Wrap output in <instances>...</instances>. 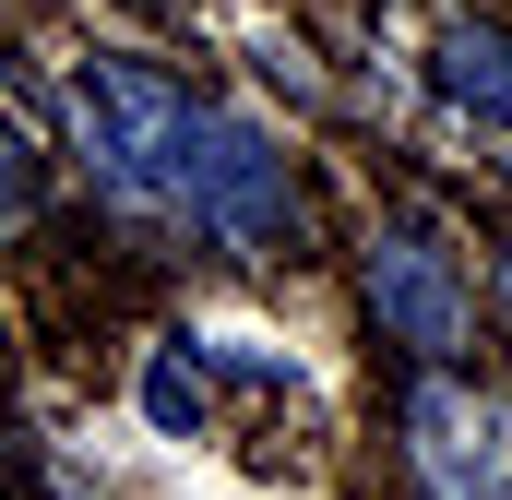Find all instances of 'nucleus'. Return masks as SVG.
Wrapping results in <instances>:
<instances>
[{
  "instance_id": "obj_1",
  "label": "nucleus",
  "mask_w": 512,
  "mask_h": 500,
  "mask_svg": "<svg viewBox=\"0 0 512 500\" xmlns=\"http://www.w3.org/2000/svg\"><path fill=\"white\" fill-rule=\"evenodd\" d=\"M60 120H72V167H84V191H96L120 227H167V239H191V167H203L215 96H191L167 60L96 48V60H72Z\"/></svg>"
},
{
  "instance_id": "obj_2",
  "label": "nucleus",
  "mask_w": 512,
  "mask_h": 500,
  "mask_svg": "<svg viewBox=\"0 0 512 500\" xmlns=\"http://www.w3.org/2000/svg\"><path fill=\"white\" fill-rule=\"evenodd\" d=\"M191 239L239 250V262H298V250H310V179H298V155H286L262 120H239V108H215V131H203Z\"/></svg>"
},
{
  "instance_id": "obj_3",
  "label": "nucleus",
  "mask_w": 512,
  "mask_h": 500,
  "mask_svg": "<svg viewBox=\"0 0 512 500\" xmlns=\"http://www.w3.org/2000/svg\"><path fill=\"white\" fill-rule=\"evenodd\" d=\"M358 298H370L382 346H405V358H465L477 346V274H465V250L441 239V215H417V203L370 215Z\"/></svg>"
},
{
  "instance_id": "obj_4",
  "label": "nucleus",
  "mask_w": 512,
  "mask_h": 500,
  "mask_svg": "<svg viewBox=\"0 0 512 500\" xmlns=\"http://www.w3.org/2000/svg\"><path fill=\"white\" fill-rule=\"evenodd\" d=\"M393 429H405V477L429 500H512V405L477 393L465 358H417Z\"/></svg>"
},
{
  "instance_id": "obj_5",
  "label": "nucleus",
  "mask_w": 512,
  "mask_h": 500,
  "mask_svg": "<svg viewBox=\"0 0 512 500\" xmlns=\"http://www.w3.org/2000/svg\"><path fill=\"white\" fill-rule=\"evenodd\" d=\"M429 96L465 108V120H489V131H512V24L453 12V24L429 36Z\"/></svg>"
},
{
  "instance_id": "obj_6",
  "label": "nucleus",
  "mask_w": 512,
  "mask_h": 500,
  "mask_svg": "<svg viewBox=\"0 0 512 500\" xmlns=\"http://www.w3.org/2000/svg\"><path fill=\"white\" fill-rule=\"evenodd\" d=\"M203 405H215V346H203V334H167V346L143 358V417H155L167 441H191Z\"/></svg>"
},
{
  "instance_id": "obj_7",
  "label": "nucleus",
  "mask_w": 512,
  "mask_h": 500,
  "mask_svg": "<svg viewBox=\"0 0 512 500\" xmlns=\"http://www.w3.org/2000/svg\"><path fill=\"white\" fill-rule=\"evenodd\" d=\"M36 203H48V155L0 120V227H36Z\"/></svg>"
},
{
  "instance_id": "obj_8",
  "label": "nucleus",
  "mask_w": 512,
  "mask_h": 500,
  "mask_svg": "<svg viewBox=\"0 0 512 500\" xmlns=\"http://www.w3.org/2000/svg\"><path fill=\"white\" fill-rule=\"evenodd\" d=\"M0 500H12V393H0Z\"/></svg>"
},
{
  "instance_id": "obj_9",
  "label": "nucleus",
  "mask_w": 512,
  "mask_h": 500,
  "mask_svg": "<svg viewBox=\"0 0 512 500\" xmlns=\"http://www.w3.org/2000/svg\"><path fill=\"white\" fill-rule=\"evenodd\" d=\"M501 310H512V239H501Z\"/></svg>"
},
{
  "instance_id": "obj_10",
  "label": "nucleus",
  "mask_w": 512,
  "mask_h": 500,
  "mask_svg": "<svg viewBox=\"0 0 512 500\" xmlns=\"http://www.w3.org/2000/svg\"><path fill=\"white\" fill-rule=\"evenodd\" d=\"M501 179H512V131H501Z\"/></svg>"
}]
</instances>
